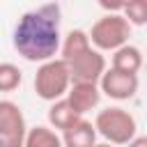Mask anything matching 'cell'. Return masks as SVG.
Segmentation results:
<instances>
[{
    "mask_svg": "<svg viewBox=\"0 0 147 147\" xmlns=\"http://www.w3.org/2000/svg\"><path fill=\"white\" fill-rule=\"evenodd\" d=\"M60 18H62V9L57 2H46L21 14L11 34L14 51L28 62L41 64L53 60L62 41Z\"/></svg>",
    "mask_w": 147,
    "mask_h": 147,
    "instance_id": "cell-1",
    "label": "cell"
},
{
    "mask_svg": "<svg viewBox=\"0 0 147 147\" xmlns=\"http://www.w3.org/2000/svg\"><path fill=\"white\" fill-rule=\"evenodd\" d=\"M94 131L108 145L119 147V145H129L138 136V122L129 110H124L119 106H108L96 113Z\"/></svg>",
    "mask_w": 147,
    "mask_h": 147,
    "instance_id": "cell-2",
    "label": "cell"
},
{
    "mask_svg": "<svg viewBox=\"0 0 147 147\" xmlns=\"http://www.w3.org/2000/svg\"><path fill=\"white\" fill-rule=\"evenodd\" d=\"M34 94L44 101H60L67 96V90L71 85L69 80V69H67V62L60 60V57H53L48 62H41L37 74H34Z\"/></svg>",
    "mask_w": 147,
    "mask_h": 147,
    "instance_id": "cell-3",
    "label": "cell"
},
{
    "mask_svg": "<svg viewBox=\"0 0 147 147\" xmlns=\"http://www.w3.org/2000/svg\"><path fill=\"white\" fill-rule=\"evenodd\" d=\"M129 37H131V25L124 21L122 14H103L87 32L90 44H94L96 46L94 51H99V53L101 51L115 53L117 48L129 44Z\"/></svg>",
    "mask_w": 147,
    "mask_h": 147,
    "instance_id": "cell-4",
    "label": "cell"
},
{
    "mask_svg": "<svg viewBox=\"0 0 147 147\" xmlns=\"http://www.w3.org/2000/svg\"><path fill=\"white\" fill-rule=\"evenodd\" d=\"M28 122L18 103L0 99V147H23Z\"/></svg>",
    "mask_w": 147,
    "mask_h": 147,
    "instance_id": "cell-5",
    "label": "cell"
},
{
    "mask_svg": "<svg viewBox=\"0 0 147 147\" xmlns=\"http://www.w3.org/2000/svg\"><path fill=\"white\" fill-rule=\"evenodd\" d=\"M67 69H69V80H71V85H74V83L96 85V83L101 80L103 71H106V57H103L99 51L90 48V51H85L83 55L69 60V62H67Z\"/></svg>",
    "mask_w": 147,
    "mask_h": 147,
    "instance_id": "cell-6",
    "label": "cell"
},
{
    "mask_svg": "<svg viewBox=\"0 0 147 147\" xmlns=\"http://www.w3.org/2000/svg\"><path fill=\"white\" fill-rule=\"evenodd\" d=\"M96 85H99V92L106 94L108 99L126 101V99L136 96V92L140 87V80L133 74H124V71H117V69H106Z\"/></svg>",
    "mask_w": 147,
    "mask_h": 147,
    "instance_id": "cell-7",
    "label": "cell"
},
{
    "mask_svg": "<svg viewBox=\"0 0 147 147\" xmlns=\"http://www.w3.org/2000/svg\"><path fill=\"white\" fill-rule=\"evenodd\" d=\"M64 101L71 106V110H74L76 115H80V117H83L85 113H90L92 108H96V106H99V101H101L99 85H90V83H74V85H69Z\"/></svg>",
    "mask_w": 147,
    "mask_h": 147,
    "instance_id": "cell-8",
    "label": "cell"
},
{
    "mask_svg": "<svg viewBox=\"0 0 147 147\" xmlns=\"http://www.w3.org/2000/svg\"><path fill=\"white\" fill-rule=\"evenodd\" d=\"M60 140H62V147H94L96 145L94 124L87 122L85 117H80L76 124H71L69 129L62 131Z\"/></svg>",
    "mask_w": 147,
    "mask_h": 147,
    "instance_id": "cell-9",
    "label": "cell"
},
{
    "mask_svg": "<svg viewBox=\"0 0 147 147\" xmlns=\"http://www.w3.org/2000/svg\"><path fill=\"white\" fill-rule=\"evenodd\" d=\"M110 69H117V71L138 76V71L142 69V51L138 46H133V44H124L122 48H117L113 53Z\"/></svg>",
    "mask_w": 147,
    "mask_h": 147,
    "instance_id": "cell-10",
    "label": "cell"
},
{
    "mask_svg": "<svg viewBox=\"0 0 147 147\" xmlns=\"http://www.w3.org/2000/svg\"><path fill=\"white\" fill-rule=\"evenodd\" d=\"M92 48V44H90V39H87V32L85 30H80V28H76V30H69L67 34H64V39L60 41V60H64V62H69V60H74V57H78V55H83L85 51H90Z\"/></svg>",
    "mask_w": 147,
    "mask_h": 147,
    "instance_id": "cell-11",
    "label": "cell"
},
{
    "mask_svg": "<svg viewBox=\"0 0 147 147\" xmlns=\"http://www.w3.org/2000/svg\"><path fill=\"white\" fill-rule=\"evenodd\" d=\"M78 119H80V115H76V113L71 110V106H69L64 99L53 101V103H51V108H48V122H51V126H53V129H57V131L69 129V126H71V124H76Z\"/></svg>",
    "mask_w": 147,
    "mask_h": 147,
    "instance_id": "cell-12",
    "label": "cell"
},
{
    "mask_svg": "<svg viewBox=\"0 0 147 147\" xmlns=\"http://www.w3.org/2000/svg\"><path fill=\"white\" fill-rule=\"evenodd\" d=\"M23 147H62V140L60 133L51 126H32L25 133Z\"/></svg>",
    "mask_w": 147,
    "mask_h": 147,
    "instance_id": "cell-13",
    "label": "cell"
},
{
    "mask_svg": "<svg viewBox=\"0 0 147 147\" xmlns=\"http://www.w3.org/2000/svg\"><path fill=\"white\" fill-rule=\"evenodd\" d=\"M124 21L129 25H145L147 23V2L145 0H131V2H122V11Z\"/></svg>",
    "mask_w": 147,
    "mask_h": 147,
    "instance_id": "cell-14",
    "label": "cell"
},
{
    "mask_svg": "<svg viewBox=\"0 0 147 147\" xmlns=\"http://www.w3.org/2000/svg\"><path fill=\"white\" fill-rule=\"evenodd\" d=\"M23 83V71L11 62H0V92H14Z\"/></svg>",
    "mask_w": 147,
    "mask_h": 147,
    "instance_id": "cell-15",
    "label": "cell"
},
{
    "mask_svg": "<svg viewBox=\"0 0 147 147\" xmlns=\"http://www.w3.org/2000/svg\"><path fill=\"white\" fill-rule=\"evenodd\" d=\"M126 147H147V138H145V136H136Z\"/></svg>",
    "mask_w": 147,
    "mask_h": 147,
    "instance_id": "cell-16",
    "label": "cell"
},
{
    "mask_svg": "<svg viewBox=\"0 0 147 147\" xmlns=\"http://www.w3.org/2000/svg\"><path fill=\"white\" fill-rule=\"evenodd\" d=\"M94 147H115V145H108V142H96Z\"/></svg>",
    "mask_w": 147,
    "mask_h": 147,
    "instance_id": "cell-17",
    "label": "cell"
}]
</instances>
